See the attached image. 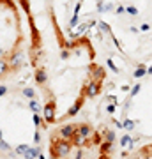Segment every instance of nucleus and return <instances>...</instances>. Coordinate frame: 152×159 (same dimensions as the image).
Listing matches in <instances>:
<instances>
[{"label":"nucleus","mask_w":152,"mask_h":159,"mask_svg":"<svg viewBox=\"0 0 152 159\" xmlns=\"http://www.w3.org/2000/svg\"><path fill=\"white\" fill-rule=\"evenodd\" d=\"M74 126H64V127H60L58 131H60V136L62 138H71V136L74 134Z\"/></svg>","instance_id":"1"},{"label":"nucleus","mask_w":152,"mask_h":159,"mask_svg":"<svg viewBox=\"0 0 152 159\" xmlns=\"http://www.w3.org/2000/svg\"><path fill=\"white\" fill-rule=\"evenodd\" d=\"M69 149H71V145L69 143H58L57 145V150H55V156H66L67 152H69Z\"/></svg>","instance_id":"2"},{"label":"nucleus","mask_w":152,"mask_h":159,"mask_svg":"<svg viewBox=\"0 0 152 159\" xmlns=\"http://www.w3.org/2000/svg\"><path fill=\"white\" fill-rule=\"evenodd\" d=\"M34 157H41V150H39L37 145L32 147V149H28L27 154H25V159H34Z\"/></svg>","instance_id":"3"},{"label":"nucleus","mask_w":152,"mask_h":159,"mask_svg":"<svg viewBox=\"0 0 152 159\" xmlns=\"http://www.w3.org/2000/svg\"><path fill=\"white\" fill-rule=\"evenodd\" d=\"M135 143H133V138L129 134H124L122 138H120V147H126V149H131Z\"/></svg>","instance_id":"4"},{"label":"nucleus","mask_w":152,"mask_h":159,"mask_svg":"<svg viewBox=\"0 0 152 159\" xmlns=\"http://www.w3.org/2000/svg\"><path fill=\"white\" fill-rule=\"evenodd\" d=\"M44 120L46 122H53L55 120V117H53V106L51 104L44 106Z\"/></svg>","instance_id":"5"},{"label":"nucleus","mask_w":152,"mask_h":159,"mask_svg":"<svg viewBox=\"0 0 152 159\" xmlns=\"http://www.w3.org/2000/svg\"><path fill=\"white\" fill-rule=\"evenodd\" d=\"M90 133H92V129L87 126V124H81V126L78 127V134L81 136V138H87V136H90Z\"/></svg>","instance_id":"6"},{"label":"nucleus","mask_w":152,"mask_h":159,"mask_svg":"<svg viewBox=\"0 0 152 159\" xmlns=\"http://www.w3.org/2000/svg\"><path fill=\"white\" fill-rule=\"evenodd\" d=\"M97 92H99V87H97L96 83H90V85H89V88H87V96H89V97L97 96Z\"/></svg>","instance_id":"7"},{"label":"nucleus","mask_w":152,"mask_h":159,"mask_svg":"<svg viewBox=\"0 0 152 159\" xmlns=\"http://www.w3.org/2000/svg\"><path fill=\"white\" fill-rule=\"evenodd\" d=\"M80 108H81V101H76V103H74V104H73V106L69 108V111H67V115H69V117H74L76 113L80 111Z\"/></svg>","instance_id":"8"},{"label":"nucleus","mask_w":152,"mask_h":159,"mask_svg":"<svg viewBox=\"0 0 152 159\" xmlns=\"http://www.w3.org/2000/svg\"><path fill=\"white\" fill-rule=\"evenodd\" d=\"M46 80H48V76H46V73L42 71V69H39V71L35 73V81H37V83H44Z\"/></svg>","instance_id":"9"},{"label":"nucleus","mask_w":152,"mask_h":159,"mask_svg":"<svg viewBox=\"0 0 152 159\" xmlns=\"http://www.w3.org/2000/svg\"><path fill=\"white\" fill-rule=\"evenodd\" d=\"M21 60H23V55H21V53H14V55H12V58H11L12 65H19V64H21Z\"/></svg>","instance_id":"10"},{"label":"nucleus","mask_w":152,"mask_h":159,"mask_svg":"<svg viewBox=\"0 0 152 159\" xmlns=\"http://www.w3.org/2000/svg\"><path fill=\"white\" fill-rule=\"evenodd\" d=\"M28 108H30V110H32V111H35V113H37V111H39V110H41V106H39V103H37V101H35V99H34V97H32V99H30V103H28Z\"/></svg>","instance_id":"11"},{"label":"nucleus","mask_w":152,"mask_h":159,"mask_svg":"<svg viewBox=\"0 0 152 159\" xmlns=\"http://www.w3.org/2000/svg\"><path fill=\"white\" fill-rule=\"evenodd\" d=\"M145 74H147V71L143 69V65H140L138 69L135 71V74H133V76H135V78H142V76H145Z\"/></svg>","instance_id":"12"},{"label":"nucleus","mask_w":152,"mask_h":159,"mask_svg":"<svg viewBox=\"0 0 152 159\" xmlns=\"http://www.w3.org/2000/svg\"><path fill=\"white\" fill-rule=\"evenodd\" d=\"M28 149H30V147H28V145H25V143H21V145H19V147H16V152H18V154H23V156H25V154H27V150H28Z\"/></svg>","instance_id":"13"},{"label":"nucleus","mask_w":152,"mask_h":159,"mask_svg":"<svg viewBox=\"0 0 152 159\" xmlns=\"http://www.w3.org/2000/svg\"><path fill=\"white\" fill-rule=\"evenodd\" d=\"M126 12H127L129 16H136V14H138V9L133 7V6H127V7H126Z\"/></svg>","instance_id":"14"},{"label":"nucleus","mask_w":152,"mask_h":159,"mask_svg":"<svg viewBox=\"0 0 152 159\" xmlns=\"http://www.w3.org/2000/svg\"><path fill=\"white\" fill-rule=\"evenodd\" d=\"M124 127H126L127 131H133V129H135V122L127 119V120H124Z\"/></svg>","instance_id":"15"},{"label":"nucleus","mask_w":152,"mask_h":159,"mask_svg":"<svg viewBox=\"0 0 152 159\" xmlns=\"http://www.w3.org/2000/svg\"><path fill=\"white\" fill-rule=\"evenodd\" d=\"M23 96H25V97H30V99H32V97L35 96L34 88H25V90H23Z\"/></svg>","instance_id":"16"},{"label":"nucleus","mask_w":152,"mask_h":159,"mask_svg":"<svg viewBox=\"0 0 152 159\" xmlns=\"http://www.w3.org/2000/svg\"><path fill=\"white\" fill-rule=\"evenodd\" d=\"M106 140L112 143V142L115 140V133H113V131H106Z\"/></svg>","instance_id":"17"},{"label":"nucleus","mask_w":152,"mask_h":159,"mask_svg":"<svg viewBox=\"0 0 152 159\" xmlns=\"http://www.w3.org/2000/svg\"><path fill=\"white\" fill-rule=\"evenodd\" d=\"M76 23H78V12H74V16L71 18V21H69V27L73 28V27H76Z\"/></svg>","instance_id":"18"},{"label":"nucleus","mask_w":152,"mask_h":159,"mask_svg":"<svg viewBox=\"0 0 152 159\" xmlns=\"http://www.w3.org/2000/svg\"><path fill=\"white\" fill-rule=\"evenodd\" d=\"M140 88H142V85H135V87L131 88V96H133V97H135V96L140 92Z\"/></svg>","instance_id":"19"},{"label":"nucleus","mask_w":152,"mask_h":159,"mask_svg":"<svg viewBox=\"0 0 152 159\" xmlns=\"http://www.w3.org/2000/svg\"><path fill=\"white\" fill-rule=\"evenodd\" d=\"M106 64H108V67H110V69H112L113 73H119V69H117V67H115V64H113L112 60H106Z\"/></svg>","instance_id":"20"},{"label":"nucleus","mask_w":152,"mask_h":159,"mask_svg":"<svg viewBox=\"0 0 152 159\" xmlns=\"http://www.w3.org/2000/svg\"><path fill=\"white\" fill-rule=\"evenodd\" d=\"M34 124H35V127H39V126H41V117L37 115L35 111H34Z\"/></svg>","instance_id":"21"},{"label":"nucleus","mask_w":152,"mask_h":159,"mask_svg":"<svg viewBox=\"0 0 152 159\" xmlns=\"http://www.w3.org/2000/svg\"><path fill=\"white\" fill-rule=\"evenodd\" d=\"M0 145H2V150H9V143L2 138V140H0Z\"/></svg>","instance_id":"22"},{"label":"nucleus","mask_w":152,"mask_h":159,"mask_svg":"<svg viewBox=\"0 0 152 159\" xmlns=\"http://www.w3.org/2000/svg\"><path fill=\"white\" fill-rule=\"evenodd\" d=\"M104 11H113V4H106V6L103 4V12Z\"/></svg>","instance_id":"23"},{"label":"nucleus","mask_w":152,"mask_h":159,"mask_svg":"<svg viewBox=\"0 0 152 159\" xmlns=\"http://www.w3.org/2000/svg\"><path fill=\"white\" fill-rule=\"evenodd\" d=\"M6 92H7V87H6V85H0V96L4 97V96H6Z\"/></svg>","instance_id":"24"},{"label":"nucleus","mask_w":152,"mask_h":159,"mask_svg":"<svg viewBox=\"0 0 152 159\" xmlns=\"http://www.w3.org/2000/svg\"><path fill=\"white\" fill-rule=\"evenodd\" d=\"M34 142H35V145H37V143L41 142V134H39L37 131H35V134H34Z\"/></svg>","instance_id":"25"},{"label":"nucleus","mask_w":152,"mask_h":159,"mask_svg":"<svg viewBox=\"0 0 152 159\" xmlns=\"http://www.w3.org/2000/svg\"><path fill=\"white\" fill-rule=\"evenodd\" d=\"M115 11H117L119 14H124V12H126V7H124V6H119V7H117Z\"/></svg>","instance_id":"26"},{"label":"nucleus","mask_w":152,"mask_h":159,"mask_svg":"<svg viewBox=\"0 0 152 159\" xmlns=\"http://www.w3.org/2000/svg\"><path fill=\"white\" fill-rule=\"evenodd\" d=\"M140 30H142V32H147V30H150V27H149V23H143V25L140 27Z\"/></svg>","instance_id":"27"},{"label":"nucleus","mask_w":152,"mask_h":159,"mask_svg":"<svg viewBox=\"0 0 152 159\" xmlns=\"http://www.w3.org/2000/svg\"><path fill=\"white\" fill-rule=\"evenodd\" d=\"M83 30H85V25H81V27H78V32H74V34H73V35H76V34H78V35H80V34H81V32H83Z\"/></svg>","instance_id":"28"},{"label":"nucleus","mask_w":152,"mask_h":159,"mask_svg":"<svg viewBox=\"0 0 152 159\" xmlns=\"http://www.w3.org/2000/svg\"><path fill=\"white\" fill-rule=\"evenodd\" d=\"M60 57H62V58H67V57H69V51H66V50H64V51L60 53Z\"/></svg>","instance_id":"29"},{"label":"nucleus","mask_w":152,"mask_h":159,"mask_svg":"<svg viewBox=\"0 0 152 159\" xmlns=\"http://www.w3.org/2000/svg\"><path fill=\"white\" fill-rule=\"evenodd\" d=\"M0 69H2V74L6 73V62L4 60H2V64H0Z\"/></svg>","instance_id":"30"},{"label":"nucleus","mask_w":152,"mask_h":159,"mask_svg":"<svg viewBox=\"0 0 152 159\" xmlns=\"http://www.w3.org/2000/svg\"><path fill=\"white\" fill-rule=\"evenodd\" d=\"M106 110H108V111H110V113H112V111H113V110H115V106H113V104H110V106H108V108H106Z\"/></svg>","instance_id":"31"},{"label":"nucleus","mask_w":152,"mask_h":159,"mask_svg":"<svg viewBox=\"0 0 152 159\" xmlns=\"http://www.w3.org/2000/svg\"><path fill=\"white\" fill-rule=\"evenodd\" d=\"M147 74H152V65H150L149 69H147Z\"/></svg>","instance_id":"32"}]
</instances>
